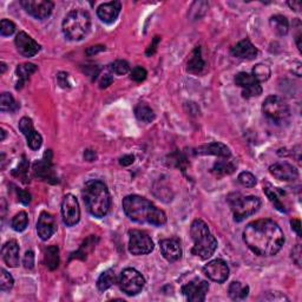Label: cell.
<instances>
[{"label":"cell","mask_w":302,"mask_h":302,"mask_svg":"<svg viewBox=\"0 0 302 302\" xmlns=\"http://www.w3.org/2000/svg\"><path fill=\"white\" fill-rule=\"evenodd\" d=\"M44 261L50 270H55L59 266V248L57 246H50L45 250Z\"/></svg>","instance_id":"f546056e"},{"label":"cell","mask_w":302,"mask_h":302,"mask_svg":"<svg viewBox=\"0 0 302 302\" xmlns=\"http://www.w3.org/2000/svg\"><path fill=\"white\" fill-rule=\"evenodd\" d=\"M20 5L24 7V10L30 16L39 19V20L51 16L53 6H55L52 2H48V0H22L20 2Z\"/></svg>","instance_id":"7c38bea8"},{"label":"cell","mask_w":302,"mask_h":302,"mask_svg":"<svg viewBox=\"0 0 302 302\" xmlns=\"http://www.w3.org/2000/svg\"><path fill=\"white\" fill-rule=\"evenodd\" d=\"M203 271L210 280L217 284H223L229 277V267L223 260L220 259L208 262V265L204 266Z\"/></svg>","instance_id":"9a60e30c"},{"label":"cell","mask_w":302,"mask_h":302,"mask_svg":"<svg viewBox=\"0 0 302 302\" xmlns=\"http://www.w3.org/2000/svg\"><path fill=\"white\" fill-rule=\"evenodd\" d=\"M262 111L275 124H284L290 118L288 104L278 96L267 97L262 104Z\"/></svg>","instance_id":"52a82bcc"},{"label":"cell","mask_w":302,"mask_h":302,"mask_svg":"<svg viewBox=\"0 0 302 302\" xmlns=\"http://www.w3.org/2000/svg\"><path fill=\"white\" fill-rule=\"evenodd\" d=\"M190 235L194 241L191 253L202 260L212 258L217 249V241L210 233L208 224L202 220H195L191 223Z\"/></svg>","instance_id":"277c9868"},{"label":"cell","mask_w":302,"mask_h":302,"mask_svg":"<svg viewBox=\"0 0 302 302\" xmlns=\"http://www.w3.org/2000/svg\"><path fill=\"white\" fill-rule=\"evenodd\" d=\"M33 174L36 177L41 178L43 181H47L52 184L58 183V177H57L55 168L52 164V152L48 150L44 154V157L40 160H37L33 164Z\"/></svg>","instance_id":"30bf717a"},{"label":"cell","mask_w":302,"mask_h":302,"mask_svg":"<svg viewBox=\"0 0 302 302\" xmlns=\"http://www.w3.org/2000/svg\"><path fill=\"white\" fill-rule=\"evenodd\" d=\"M29 167H30V163L28 162V159L25 157H22V160H20V163H19V166L16 168L12 171V175L14 177H17L20 179L21 182L24 183H29L30 179H29Z\"/></svg>","instance_id":"836d02e7"},{"label":"cell","mask_w":302,"mask_h":302,"mask_svg":"<svg viewBox=\"0 0 302 302\" xmlns=\"http://www.w3.org/2000/svg\"><path fill=\"white\" fill-rule=\"evenodd\" d=\"M238 179L241 184L246 187V188H253V187L256 185V177L251 173H248V171L241 173Z\"/></svg>","instance_id":"ab89813d"},{"label":"cell","mask_w":302,"mask_h":302,"mask_svg":"<svg viewBox=\"0 0 302 302\" xmlns=\"http://www.w3.org/2000/svg\"><path fill=\"white\" fill-rule=\"evenodd\" d=\"M154 241L143 230L132 229L129 231V251L132 255H147L154 250Z\"/></svg>","instance_id":"9c48e42d"},{"label":"cell","mask_w":302,"mask_h":302,"mask_svg":"<svg viewBox=\"0 0 302 302\" xmlns=\"http://www.w3.org/2000/svg\"><path fill=\"white\" fill-rule=\"evenodd\" d=\"M29 224V217L28 214L25 212H20L18 213L16 216L12 219V222H11V227L13 228V230H16L18 233L24 231L26 227Z\"/></svg>","instance_id":"d590c367"},{"label":"cell","mask_w":302,"mask_h":302,"mask_svg":"<svg viewBox=\"0 0 302 302\" xmlns=\"http://www.w3.org/2000/svg\"><path fill=\"white\" fill-rule=\"evenodd\" d=\"M269 171L275 178L285 182L295 181L299 177V171H297L296 168L287 162L274 163L273 166H270Z\"/></svg>","instance_id":"ac0fdd59"},{"label":"cell","mask_w":302,"mask_h":302,"mask_svg":"<svg viewBox=\"0 0 302 302\" xmlns=\"http://www.w3.org/2000/svg\"><path fill=\"white\" fill-rule=\"evenodd\" d=\"M114 281H116V276H114V271L112 269L103 271L101 276L98 277L97 288L99 292H105L114 284Z\"/></svg>","instance_id":"d6a6232c"},{"label":"cell","mask_w":302,"mask_h":302,"mask_svg":"<svg viewBox=\"0 0 302 302\" xmlns=\"http://www.w3.org/2000/svg\"><path fill=\"white\" fill-rule=\"evenodd\" d=\"M197 155H214L219 156L222 158H229L230 157L231 152L229 150L227 145L220 142H214L209 143L207 145H202V147L196 149Z\"/></svg>","instance_id":"cb8c5ba5"},{"label":"cell","mask_w":302,"mask_h":302,"mask_svg":"<svg viewBox=\"0 0 302 302\" xmlns=\"http://www.w3.org/2000/svg\"><path fill=\"white\" fill-rule=\"evenodd\" d=\"M147 76H148V72L144 67L136 66V67L132 68L131 74H130V78H131L133 82L141 83V82H143V80H145Z\"/></svg>","instance_id":"b9f144b4"},{"label":"cell","mask_w":302,"mask_h":302,"mask_svg":"<svg viewBox=\"0 0 302 302\" xmlns=\"http://www.w3.org/2000/svg\"><path fill=\"white\" fill-rule=\"evenodd\" d=\"M14 43H16L18 52L26 58H31L40 51V45L26 32H19Z\"/></svg>","instance_id":"2e32d148"},{"label":"cell","mask_w":302,"mask_h":302,"mask_svg":"<svg viewBox=\"0 0 302 302\" xmlns=\"http://www.w3.org/2000/svg\"><path fill=\"white\" fill-rule=\"evenodd\" d=\"M135 114L137 120L140 122H143V123H151V122L155 120L154 110H152L150 106L144 104V103L137 104L135 108Z\"/></svg>","instance_id":"4dcf8cb0"},{"label":"cell","mask_w":302,"mask_h":302,"mask_svg":"<svg viewBox=\"0 0 302 302\" xmlns=\"http://www.w3.org/2000/svg\"><path fill=\"white\" fill-rule=\"evenodd\" d=\"M227 200L234 214L235 221L238 222L254 215L261 207V201L256 196H243L239 193H234L229 195Z\"/></svg>","instance_id":"8992f818"},{"label":"cell","mask_w":302,"mask_h":302,"mask_svg":"<svg viewBox=\"0 0 302 302\" xmlns=\"http://www.w3.org/2000/svg\"><path fill=\"white\" fill-rule=\"evenodd\" d=\"M228 293H229V296H230L233 300L241 301V300H244L248 296V294H249V287L246 285H242L239 281H234L231 282L230 286H229Z\"/></svg>","instance_id":"f1b7e54d"},{"label":"cell","mask_w":302,"mask_h":302,"mask_svg":"<svg viewBox=\"0 0 302 302\" xmlns=\"http://www.w3.org/2000/svg\"><path fill=\"white\" fill-rule=\"evenodd\" d=\"M209 290V285L207 281L201 280V278H194L189 284L182 287V293L184 294L187 299L190 302H203L205 300Z\"/></svg>","instance_id":"5bb4252c"},{"label":"cell","mask_w":302,"mask_h":302,"mask_svg":"<svg viewBox=\"0 0 302 302\" xmlns=\"http://www.w3.org/2000/svg\"><path fill=\"white\" fill-rule=\"evenodd\" d=\"M160 251L169 262H176L182 258V247L178 239H164L159 242Z\"/></svg>","instance_id":"ffe728a7"},{"label":"cell","mask_w":302,"mask_h":302,"mask_svg":"<svg viewBox=\"0 0 302 302\" xmlns=\"http://www.w3.org/2000/svg\"><path fill=\"white\" fill-rule=\"evenodd\" d=\"M18 109V104L14 101L13 96L9 92L2 94V98H0V110L2 111H16Z\"/></svg>","instance_id":"e575fe53"},{"label":"cell","mask_w":302,"mask_h":302,"mask_svg":"<svg viewBox=\"0 0 302 302\" xmlns=\"http://www.w3.org/2000/svg\"><path fill=\"white\" fill-rule=\"evenodd\" d=\"M14 31H16V25H14V22L7 20V19H3L2 22H0V34H2L3 37H9L12 36Z\"/></svg>","instance_id":"60d3db41"},{"label":"cell","mask_w":302,"mask_h":302,"mask_svg":"<svg viewBox=\"0 0 302 302\" xmlns=\"http://www.w3.org/2000/svg\"><path fill=\"white\" fill-rule=\"evenodd\" d=\"M122 10L121 2H110L104 3L98 6L97 16L105 24H112L120 16Z\"/></svg>","instance_id":"44dd1931"},{"label":"cell","mask_w":302,"mask_h":302,"mask_svg":"<svg viewBox=\"0 0 302 302\" xmlns=\"http://www.w3.org/2000/svg\"><path fill=\"white\" fill-rule=\"evenodd\" d=\"M87 212L95 217H104L111 207V197L108 187L99 179H90L84 184L82 191Z\"/></svg>","instance_id":"3957f363"},{"label":"cell","mask_w":302,"mask_h":302,"mask_svg":"<svg viewBox=\"0 0 302 302\" xmlns=\"http://www.w3.org/2000/svg\"><path fill=\"white\" fill-rule=\"evenodd\" d=\"M235 84L242 89V95L244 98L258 97L262 94V87L254 78L253 75L247 72H240L235 77Z\"/></svg>","instance_id":"4fadbf2b"},{"label":"cell","mask_w":302,"mask_h":302,"mask_svg":"<svg viewBox=\"0 0 302 302\" xmlns=\"http://www.w3.org/2000/svg\"><path fill=\"white\" fill-rule=\"evenodd\" d=\"M269 25L273 31L277 34V36H286L288 33L289 30V22L288 19L281 14H276L269 19Z\"/></svg>","instance_id":"83f0119b"},{"label":"cell","mask_w":302,"mask_h":302,"mask_svg":"<svg viewBox=\"0 0 302 302\" xmlns=\"http://www.w3.org/2000/svg\"><path fill=\"white\" fill-rule=\"evenodd\" d=\"M62 217L63 222L67 227L76 225L80 220L79 203L74 195L67 194L63 197L62 201Z\"/></svg>","instance_id":"8fae6325"},{"label":"cell","mask_w":302,"mask_h":302,"mask_svg":"<svg viewBox=\"0 0 302 302\" xmlns=\"http://www.w3.org/2000/svg\"><path fill=\"white\" fill-rule=\"evenodd\" d=\"M105 50V47H103V45H96V47H91L86 50V55L87 56H94V55H97L98 52H102Z\"/></svg>","instance_id":"681fc988"},{"label":"cell","mask_w":302,"mask_h":302,"mask_svg":"<svg viewBox=\"0 0 302 302\" xmlns=\"http://www.w3.org/2000/svg\"><path fill=\"white\" fill-rule=\"evenodd\" d=\"M159 40H160V38L158 37V36H156L154 39H152V41H151V44L149 45V48H148V50H147V56H152L154 55V53L156 52V49H157V47H158V43H159Z\"/></svg>","instance_id":"7dc6e473"},{"label":"cell","mask_w":302,"mask_h":302,"mask_svg":"<svg viewBox=\"0 0 302 302\" xmlns=\"http://www.w3.org/2000/svg\"><path fill=\"white\" fill-rule=\"evenodd\" d=\"M113 82V77L111 74H104L102 76L101 80H99V87L101 89H105V87L110 86Z\"/></svg>","instance_id":"bcb514c9"},{"label":"cell","mask_w":302,"mask_h":302,"mask_svg":"<svg viewBox=\"0 0 302 302\" xmlns=\"http://www.w3.org/2000/svg\"><path fill=\"white\" fill-rule=\"evenodd\" d=\"M5 136H6V133H5V130H4V129H2V141H4V140H5Z\"/></svg>","instance_id":"9f6ffc18"},{"label":"cell","mask_w":302,"mask_h":302,"mask_svg":"<svg viewBox=\"0 0 302 302\" xmlns=\"http://www.w3.org/2000/svg\"><path fill=\"white\" fill-rule=\"evenodd\" d=\"M57 80H58V84L63 89H68L70 87V80H68V75L66 72H59L58 76H57Z\"/></svg>","instance_id":"ee69618b"},{"label":"cell","mask_w":302,"mask_h":302,"mask_svg":"<svg viewBox=\"0 0 302 302\" xmlns=\"http://www.w3.org/2000/svg\"><path fill=\"white\" fill-rule=\"evenodd\" d=\"M97 158V155L94 150L91 149H87V150L84 151V159L87 160V162H94V160Z\"/></svg>","instance_id":"816d5d0a"},{"label":"cell","mask_w":302,"mask_h":302,"mask_svg":"<svg viewBox=\"0 0 302 302\" xmlns=\"http://www.w3.org/2000/svg\"><path fill=\"white\" fill-rule=\"evenodd\" d=\"M19 130L26 137L28 145L32 150H38L41 147V144H43V137H41L39 132H37L34 130L31 118L22 117L20 122H19Z\"/></svg>","instance_id":"e0dca14e"},{"label":"cell","mask_w":302,"mask_h":302,"mask_svg":"<svg viewBox=\"0 0 302 302\" xmlns=\"http://www.w3.org/2000/svg\"><path fill=\"white\" fill-rule=\"evenodd\" d=\"M288 6L294 11L301 10V2H288Z\"/></svg>","instance_id":"db71d44e"},{"label":"cell","mask_w":302,"mask_h":302,"mask_svg":"<svg viewBox=\"0 0 302 302\" xmlns=\"http://www.w3.org/2000/svg\"><path fill=\"white\" fill-rule=\"evenodd\" d=\"M14 284V280L9 271L5 269L0 270V289L3 292H9V290L12 289Z\"/></svg>","instance_id":"74e56055"},{"label":"cell","mask_w":302,"mask_h":302,"mask_svg":"<svg viewBox=\"0 0 302 302\" xmlns=\"http://www.w3.org/2000/svg\"><path fill=\"white\" fill-rule=\"evenodd\" d=\"M2 254L4 261L11 268H16L19 266V260L20 259H19V244L17 243V241L11 240L4 244Z\"/></svg>","instance_id":"603a6c76"},{"label":"cell","mask_w":302,"mask_h":302,"mask_svg":"<svg viewBox=\"0 0 302 302\" xmlns=\"http://www.w3.org/2000/svg\"><path fill=\"white\" fill-rule=\"evenodd\" d=\"M290 224H292V229L296 233L297 235L301 236V222L300 220H292L290 221Z\"/></svg>","instance_id":"f5cc1de1"},{"label":"cell","mask_w":302,"mask_h":302,"mask_svg":"<svg viewBox=\"0 0 302 302\" xmlns=\"http://www.w3.org/2000/svg\"><path fill=\"white\" fill-rule=\"evenodd\" d=\"M263 188H265L263 190H265L267 197H268L269 201L274 204V207L276 208L278 212L286 213L287 212L286 205L284 204V202H282L280 198L285 195V191H282L280 188H275V187L270 185L269 183H266V187L263 185Z\"/></svg>","instance_id":"d4e9b609"},{"label":"cell","mask_w":302,"mask_h":302,"mask_svg":"<svg viewBox=\"0 0 302 302\" xmlns=\"http://www.w3.org/2000/svg\"><path fill=\"white\" fill-rule=\"evenodd\" d=\"M118 285L122 292L129 296H133L142 292L145 286V280L138 270L127 268L121 273Z\"/></svg>","instance_id":"ba28073f"},{"label":"cell","mask_w":302,"mask_h":302,"mask_svg":"<svg viewBox=\"0 0 302 302\" xmlns=\"http://www.w3.org/2000/svg\"><path fill=\"white\" fill-rule=\"evenodd\" d=\"M270 68L266 64H258L253 68V76L258 82H266L270 77Z\"/></svg>","instance_id":"8d00e7d4"},{"label":"cell","mask_w":302,"mask_h":302,"mask_svg":"<svg viewBox=\"0 0 302 302\" xmlns=\"http://www.w3.org/2000/svg\"><path fill=\"white\" fill-rule=\"evenodd\" d=\"M6 70V64L5 63H2V74H4Z\"/></svg>","instance_id":"11a10c76"},{"label":"cell","mask_w":302,"mask_h":302,"mask_svg":"<svg viewBox=\"0 0 302 302\" xmlns=\"http://www.w3.org/2000/svg\"><path fill=\"white\" fill-rule=\"evenodd\" d=\"M243 241L254 254L274 256L284 246L285 235L276 222L262 219L247 224L243 230Z\"/></svg>","instance_id":"6da1fadb"},{"label":"cell","mask_w":302,"mask_h":302,"mask_svg":"<svg viewBox=\"0 0 302 302\" xmlns=\"http://www.w3.org/2000/svg\"><path fill=\"white\" fill-rule=\"evenodd\" d=\"M123 210L130 220L137 223H149L156 227L167 223V215L151 201L138 195H129L123 200Z\"/></svg>","instance_id":"7a4b0ae2"},{"label":"cell","mask_w":302,"mask_h":302,"mask_svg":"<svg viewBox=\"0 0 302 302\" xmlns=\"http://www.w3.org/2000/svg\"><path fill=\"white\" fill-rule=\"evenodd\" d=\"M34 266V253L32 250H28L24 256V267L26 269H32Z\"/></svg>","instance_id":"f6af8a7d"},{"label":"cell","mask_w":302,"mask_h":302,"mask_svg":"<svg viewBox=\"0 0 302 302\" xmlns=\"http://www.w3.org/2000/svg\"><path fill=\"white\" fill-rule=\"evenodd\" d=\"M37 71V66L32 63H25V64H20L18 65L16 68V75L18 77V82H17V90H20L24 84L28 82L30 76L33 75L34 72Z\"/></svg>","instance_id":"484cf974"},{"label":"cell","mask_w":302,"mask_h":302,"mask_svg":"<svg viewBox=\"0 0 302 302\" xmlns=\"http://www.w3.org/2000/svg\"><path fill=\"white\" fill-rule=\"evenodd\" d=\"M236 166L231 160H227V158H224L222 160H219L214 164L213 167V174H215L216 176H225V175H230L235 171Z\"/></svg>","instance_id":"1f68e13d"},{"label":"cell","mask_w":302,"mask_h":302,"mask_svg":"<svg viewBox=\"0 0 302 302\" xmlns=\"http://www.w3.org/2000/svg\"><path fill=\"white\" fill-rule=\"evenodd\" d=\"M204 60L202 58V52H201V48L197 47L194 50V52L191 53V57L188 62V72L190 74H201L202 70L204 68Z\"/></svg>","instance_id":"4316f807"},{"label":"cell","mask_w":302,"mask_h":302,"mask_svg":"<svg viewBox=\"0 0 302 302\" xmlns=\"http://www.w3.org/2000/svg\"><path fill=\"white\" fill-rule=\"evenodd\" d=\"M292 258L294 260V262H295L297 266H301V247H300V244H296V247L293 249Z\"/></svg>","instance_id":"c3c4849f"},{"label":"cell","mask_w":302,"mask_h":302,"mask_svg":"<svg viewBox=\"0 0 302 302\" xmlns=\"http://www.w3.org/2000/svg\"><path fill=\"white\" fill-rule=\"evenodd\" d=\"M110 71L112 72V74H116V75H125L129 72V64L128 62H125V60H122V59H118V60H114V62L110 65Z\"/></svg>","instance_id":"f35d334b"},{"label":"cell","mask_w":302,"mask_h":302,"mask_svg":"<svg viewBox=\"0 0 302 302\" xmlns=\"http://www.w3.org/2000/svg\"><path fill=\"white\" fill-rule=\"evenodd\" d=\"M258 49H256L253 43L249 39H243L239 41L238 44L231 48V55L240 59H248L251 60L258 56Z\"/></svg>","instance_id":"7402d4cb"},{"label":"cell","mask_w":302,"mask_h":302,"mask_svg":"<svg viewBox=\"0 0 302 302\" xmlns=\"http://www.w3.org/2000/svg\"><path fill=\"white\" fill-rule=\"evenodd\" d=\"M91 18L85 10H74L68 12L63 21L64 36L68 40H82L90 31Z\"/></svg>","instance_id":"5b68a950"},{"label":"cell","mask_w":302,"mask_h":302,"mask_svg":"<svg viewBox=\"0 0 302 302\" xmlns=\"http://www.w3.org/2000/svg\"><path fill=\"white\" fill-rule=\"evenodd\" d=\"M16 191L18 195V200L20 201L24 205H29L30 202H31V195H30V193L21 189H17Z\"/></svg>","instance_id":"7bdbcfd3"},{"label":"cell","mask_w":302,"mask_h":302,"mask_svg":"<svg viewBox=\"0 0 302 302\" xmlns=\"http://www.w3.org/2000/svg\"><path fill=\"white\" fill-rule=\"evenodd\" d=\"M57 231V222L51 214L48 212H43L40 214L39 219L37 222V233L38 236L47 241Z\"/></svg>","instance_id":"d6986e66"},{"label":"cell","mask_w":302,"mask_h":302,"mask_svg":"<svg viewBox=\"0 0 302 302\" xmlns=\"http://www.w3.org/2000/svg\"><path fill=\"white\" fill-rule=\"evenodd\" d=\"M133 162H135V157H133L132 155H125L122 158H120L121 166H123V167H128V166H130V164H132Z\"/></svg>","instance_id":"f907efd6"}]
</instances>
